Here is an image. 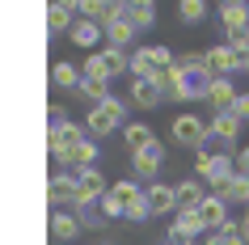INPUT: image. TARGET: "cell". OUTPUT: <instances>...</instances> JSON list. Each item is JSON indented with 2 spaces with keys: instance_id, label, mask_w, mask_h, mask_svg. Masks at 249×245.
Masks as SVG:
<instances>
[{
  "instance_id": "obj_1",
  "label": "cell",
  "mask_w": 249,
  "mask_h": 245,
  "mask_svg": "<svg viewBox=\"0 0 249 245\" xmlns=\"http://www.w3.org/2000/svg\"><path fill=\"white\" fill-rule=\"evenodd\" d=\"M127 127V102L123 97H106L102 106H93L89 114H85V131H89V140H97V135H114V131Z\"/></svg>"
},
{
  "instance_id": "obj_2",
  "label": "cell",
  "mask_w": 249,
  "mask_h": 245,
  "mask_svg": "<svg viewBox=\"0 0 249 245\" xmlns=\"http://www.w3.org/2000/svg\"><path fill=\"white\" fill-rule=\"evenodd\" d=\"M55 165H59V173H80V169H93L97 165V140H89V131L85 135H76V140H68L59 152L51 156Z\"/></svg>"
},
{
  "instance_id": "obj_3",
  "label": "cell",
  "mask_w": 249,
  "mask_h": 245,
  "mask_svg": "<svg viewBox=\"0 0 249 245\" xmlns=\"http://www.w3.org/2000/svg\"><path fill=\"white\" fill-rule=\"evenodd\" d=\"M236 173V161L232 156H224V152H207V148H198V156H195V178L207 186L211 182V190L220 194L224 190V182Z\"/></svg>"
},
{
  "instance_id": "obj_4",
  "label": "cell",
  "mask_w": 249,
  "mask_h": 245,
  "mask_svg": "<svg viewBox=\"0 0 249 245\" xmlns=\"http://www.w3.org/2000/svg\"><path fill=\"white\" fill-rule=\"evenodd\" d=\"M165 68H173L169 47H140V51H131V68L127 72H131V80H152Z\"/></svg>"
},
{
  "instance_id": "obj_5",
  "label": "cell",
  "mask_w": 249,
  "mask_h": 245,
  "mask_svg": "<svg viewBox=\"0 0 249 245\" xmlns=\"http://www.w3.org/2000/svg\"><path fill=\"white\" fill-rule=\"evenodd\" d=\"M140 194H144V186H140L135 178L114 182V186H110V190L102 194V211H106V220H118L123 211H127V207L135 203V199H140Z\"/></svg>"
},
{
  "instance_id": "obj_6",
  "label": "cell",
  "mask_w": 249,
  "mask_h": 245,
  "mask_svg": "<svg viewBox=\"0 0 249 245\" xmlns=\"http://www.w3.org/2000/svg\"><path fill=\"white\" fill-rule=\"evenodd\" d=\"M169 131H173V144L178 148H203L207 144V123L198 114H173Z\"/></svg>"
},
{
  "instance_id": "obj_7",
  "label": "cell",
  "mask_w": 249,
  "mask_h": 245,
  "mask_svg": "<svg viewBox=\"0 0 249 245\" xmlns=\"http://www.w3.org/2000/svg\"><path fill=\"white\" fill-rule=\"evenodd\" d=\"M72 13L106 30L114 17H123V0H72Z\"/></svg>"
},
{
  "instance_id": "obj_8",
  "label": "cell",
  "mask_w": 249,
  "mask_h": 245,
  "mask_svg": "<svg viewBox=\"0 0 249 245\" xmlns=\"http://www.w3.org/2000/svg\"><path fill=\"white\" fill-rule=\"evenodd\" d=\"M178 72V68H173ZM211 72L207 64L203 68H186V72H178V93H182V102H207V89H211Z\"/></svg>"
},
{
  "instance_id": "obj_9",
  "label": "cell",
  "mask_w": 249,
  "mask_h": 245,
  "mask_svg": "<svg viewBox=\"0 0 249 245\" xmlns=\"http://www.w3.org/2000/svg\"><path fill=\"white\" fill-rule=\"evenodd\" d=\"M203 64H207V72H211L215 80H220V76H224V80H232V72H245V59H241V55H232L224 42L203 51Z\"/></svg>"
},
{
  "instance_id": "obj_10",
  "label": "cell",
  "mask_w": 249,
  "mask_h": 245,
  "mask_svg": "<svg viewBox=\"0 0 249 245\" xmlns=\"http://www.w3.org/2000/svg\"><path fill=\"white\" fill-rule=\"evenodd\" d=\"M160 165H165V144H160V140H152L148 148L131 152V169H135V178H148V182H157Z\"/></svg>"
},
{
  "instance_id": "obj_11",
  "label": "cell",
  "mask_w": 249,
  "mask_h": 245,
  "mask_svg": "<svg viewBox=\"0 0 249 245\" xmlns=\"http://www.w3.org/2000/svg\"><path fill=\"white\" fill-rule=\"evenodd\" d=\"M110 190L106 186V178H102V169H80L76 173V207H85V203H102V194Z\"/></svg>"
},
{
  "instance_id": "obj_12",
  "label": "cell",
  "mask_w": 249,
  "mask_h": 245,
  "mask_svg": "<svg viewBox=\"0 0 249 245\" xmlns=\"http://www.w3.org/2000/svg\"><path fill=\"white\" fill-rule=\"evenodd\" d=\"M207 199V186L198 178H186L173 186V203H178V211H198V203Z\"/></svg>"
},
{
  "instance_id": "obj_13",
  "label": "cell",
  "mask_w": 249,
  "mask_h": 245,
  "mask_svg": "<svg viewBox=\"0 0 249 245\" xmlns=\"http://www.w3.org/2000/svg\"><path fill=\"white\" fill-rule=\"evenodd\" d=\"M220 26H224V34L249 30V0H224L220 4Z\"/></svg>"
},
{
  "instance_id": "obj_14",
  "label": "cell",
  "mask_w": 249,
  "mask_h": 245,
  "mask_svg": "<svg viewBox=\"0 0 249 245\" xmlns=\"http://www.w3.org/2000/svg\"><path fill=\"white\" fill-rule=\"evenodd\" d=\"M123 17L135 26V34L140 30H152L157 26V4L152 0H123Z\"/></svg>"
},
{
  "instance_id": "obj_15",
  "label": "cell",
  "mask_w": 249,
  "mask_h": 245,
  "mask_svg": "<svg viewBox=\"0 0 249 245\" xmlns=\"http://www.w3.org/2000/svg\"><path fill=\"white\" fill-rule=\"evenodd\" d=\"M47 199H51L55 207H76V173H55L51 182H47Z\"/></svg>"
},
{
  "instance_id": "obj_16",
  "label": "cell",
  "mask_w": 249,
  "mask_h": 245,
  "mask_svg": "<svg viewBox=\"0 0 249 245\" xmlns=\"http://www.w3.org/2000/svg\"><path fill=\"white\" fill-rule=\"evenodd\" d=\"M144 203L152 216H173L178 211V203H173V186H165V182H152L144 190Z\"/></svg>"
},
{
  "instance_id": "obj_17",
  "label": "cell",
  "mask_w": 249,
  "mask_h": 245,
  "mask_svg": "<svg viewBox=\"0 0 249 245\" xmlns=\"http://www.w3.org/2000/svg\"><path fill=\"white\" fill-rule=\"evenodd\" d=\"M198 220H203V228L207 232H215L220 228V224H228V203H224L220 194H207V199H203V203H198Z\"/></svg>"
},
{
  "instance_id": "obj_18",
  "label": "cell",
  "mask_w": 249,
  "mask_h": 245,
  "mask_svg": "<svg viewBox=\"0 0 249 245\" xmlns=\"http://www.w3.org/2000/svg\"><path fill=\"white\" fill-rule=\"evenodd\" d=\"M127 106H140V110H157V106H165V97H160V89H157V80H131Z\"/></svg>"
},
{
  "instance_id": "obj_19",
  "label": "cell",
  "mask_w": 249,
  "mask_h": 245,
  "mask_svg": "<svg viewBox=\"0 0 249 245\" xmlns=\"http://www.w3.org/2000/svg\"><path fill=\"white\" fill-rule=\"evenodd\" d=\"M102 38H106V47H114V51H127V47L135 42V26L127 21V17H114V21L102 30Z\"/></svg>"
},
{
  "instance_id": "obj_20",
  "label": "cell",
  "mask_w": 249,
  "mask_h": 245,
  "mask_svg": "<svg viewBox=\"0 0 249 245\" xmlns=\"http://www.w3.org/2000/svg\"><path fill=\"white\" fill-rule=\"evenodd\" d=\"M207 102H211V114L215 110H232V102H236V85L232 80H211V89H207Z\"/></svg>"
},
{
  "instance_id": "obj_21",
  "label": "cell",
  "mask_w": 249,
  "mask_h": 245,
  "mask_svg": "<svg viewBox=\"0 0 249 245\" xmlns=\"http://www.w3.org/2000/svg\"><path fill=\"white\" fill-rule=\"evenodd\" d=\"M72 21H76L72 0H64V4H47V30H51V34H68V30H72Z\"/></svg>"
},
{
  "instance_id": "obj_22",
  "label": "cell",
  "mask_w": 249,
  "mask_h": 245,
  "mask_svg": "<svg viewBox=\"0 0 249 245\" xmlns=\"http://www.w3.org/2000/svg\"><path fill=\"white\" fill-rule=\"evenodd\" d=\"M68 38L76 42V47H85V51H93V47L102 42V26H93V21H85V17H76L72 30H68Z\"/></svg>"
},
{
  "instance_id": "obj_23",
  "label": "cell",
  "mask_w": 249,
  "mask_h": 245,
  "mask_svg": "<svg viewBox=\"0 0 249 245\" xmlns=\"http://www.w3.org/2000/svg\"><path fill=\"white\" fill-rule=\"evenodd\" d=\"M152 140H157V131L148 127V123H127V127H123V144H127V152H140V148H148Z\"/></svg>"
},
{
  "instance_id": "obj_24",
  "label": "cell",
  "mask_w": 249,
  "mask_h": 245,
  "mask_svg": "<svg viewBox=\"0 0 249 245\" xmlns=\"http://www.w3.org/2000/svg\"><path fill=\"white\" fill-rule=\"evenodd\" d=\"M51 237L55 241H76L80 237V220L68 211H51Z\"/></svg>"
},
{
  "instance_id": "obj_25",
  "label": "cell",
  "mask_w": 249,
  "mask_h": 245,
  "mask_svg": "<svg viewBox=\"0 0 249 245\" xmlns=\"http://www.w3.org/2000/svg\"><path fill=\"white\" fill-rule=\"evenodd\" d=\"M76 97H80V102H89V110H93V106H102L106 97H110V85H106V80H85V76H80Z\"/></svg>"
},
{
  "instance_id": "obj_26",
  "label": "cell",
  "mask_w": 249,
  "mask_h": 245,
  "mask_svg": "<svg viewBox=\"0 0 249 245\" xmlns=\"http://www.w3.org/2000/svg\"><path fill=\"white\" fill-rule=\"evenodd\" d=\"M220 199H224L228 207H232V203H249V178H245V173H232V178L224 182Z\"/></svg>"
},
{
  "instance_id": "obj_27",
  "label": "cell",
  "mask_w": 249,
  "mask_h": 245,
  "mask_svg": "<svg viewBox=\"0 0 249 245\" xmlns=\"http://www.w3.org/2000/svg\"><path fill=\"white\" fill-rule=\"evenodd\" d=\"M51 80H55V89H72V93H76V85H80V68H76V64H68V59H59V64L51 68Z\"/></svg>"
},
{
  "instance_id": "obj_28",
  "label": "cell",
  "mask_w": 249,
  "mask_h": 245,
  "mask_svg": "<svg viewBox=\"0 0 249 245\" xmlns=\"http://www.w3.org/2000/svg\"><path fill=\"white\" fill-rule=\"evenodd\" d=\"M178 21H182V26L207 21V0H178Z\"/></svg>"
},
{
  "instance_id": "obj_29",
  "label": "cell",
  "mask_w": 249,
  "mask_h": 245,
  "mask_svg": "<svg viewBox=\"0 0 249 245\" xmlns=\"http://www.w3.org/2000/svg\"><path fill=\"white\" fill-rule=\"evenodd\" d=\"M203 245H245V237H241V224H236V220L220 224L215 232H207V241H203Z\"/></svg>"
},
{
  "instance_id": "obj_30",
  "label": "cell",
  "mask_w": 249,
  "mask_h": 245,
  "mask_svg": "<svg viewBox=\"0 0 249 245\" xmlns=\"http://www.w3.org/2000/svg\"><path fill=\"white\" fill-rule=\"evenodd\" d=\"M76 220H80V228H106V211H102V203H85V207H76Z\"/></svg>"
},
{
  "instance_id": "obj_31",
  "label": "cell",
  "mask_w": 249,
  "mask_h": 245,
  "mask_svg": "<svg viewBox=\"0 0 249 245\" xmlns=\"http://www.w3.org/2000/svg\"><path fill=\"white\" fill-rule=\"evenodd\" d=\"M106 64H110V72H114V76H118V72H127V68H131V55H127V51H114V47H106Z\"/></svg>"
},
{
  "instance_id": "obj_32",
  "label": "cell",
  "mask_w": 249,
  "mask_h": 245,
  "mask_svg": "<svg viewBox=\"0 0 249 245\" xmlns=\"http://www.w3.org/2000/svg\"><path fill=\"white\" fill-rule=\"evenodd\" d=\"M123 220H131V224H148V220H152V211H148V203H144V194H140V199L123 211Z\"/></svg>"
},
{
  "instance_id": "obj_33",
  "label": "cell",
  "mask_w": 249,
  "mask_h": 245,
  "mask_svg": "<svg viewBox=\"0 0 249 245\" xmlns=\"http://www.w3.org/2000/svg\"><path fill=\"white\" fill-rule=\"evenodd\" d=\"M173 68H178V72H186V68H203V51H182V55H173Z\"/></svg>"
},
{
  "instance_id": "obj_34",
  "label": "cell",
  "mask_w": 249,
  "mask_h": 245,
  "mask_svg": "<svg viewBox=\"0 0 249 245\" xmlns=\"http://www.w3.org/2000/svg\"><path fill=\"white\" fill-rule=\"evenodd\" d=\"M232 114L241 118V123H249V93H236V102H232Z\"/></svg>"
},
{
  "instance_id": "obj_35",
  "label": "cell",
  "mask_w": 249,
  "mask_h": 245,
  "mask_svg": "<svg viewBox=\"0 0 249 245\" xmlns=\"http://www.w3.org/2000/svg\"><path fill=\"white\" fill-rule=\"evenodd\" d=\"M232 161H236V173H245V178H249V144H245V148H236Z\"/></svg>"
},
{
  "instance_id": "obj_36",
  "label": "cell",
  "mask_w": 249,
  "mask_h": 245,
  "mask_svg": "<svg viewBox=\"0 0 249 245\" xmlns=\"http://www.w3.org/2000/svg\"><path fill=\"white\" fill-rule=\"evenodd\" d=\"M236 224H241V237H245V245H249V207H245V216L236 220Z\"/></svg>"
},
{
  "instance_id": "obj_37",
  "label": "cell",
  "mask_w": 249,
  "mask_h": 245,
  "mask_svg": "<svg viewBox=\"0 0 249 245\" xmlns=\"http://www.w3.org/2000/svg\"><path fill=\"white\" fill-rule=\"evenodd\" d=\"M245 72H249V55H245Z\"/></svg>"
},
{
  "instance_id": "obj_38",
  "label": "cell",
  "mask_w": 249,
  "mask_h": 245,
  "mask_svg": "<svg viewBox=\"0 0 249 245\" xmlns=\"http://www.w3.org/2000/svg\"><path fill=\"white\" fill-rule=\"evenodd\" d=\"M165 245H169V241H165Z\"/></svg>"
},
{
  "instance_id": "obj_39",
  "label": "cell",
  "mask_w": 249,
  "mask_h": 245,
  "mask_svg": "<svg viewBox=\"0 0 249 245\" xmlns=\"http://www.w3.org/2000/svg\"><path fill=\"white\" fill-rule=\"evenodd\" d=\"M195 245H198V241H195Z\"/></svg>"
}]
</instances>
